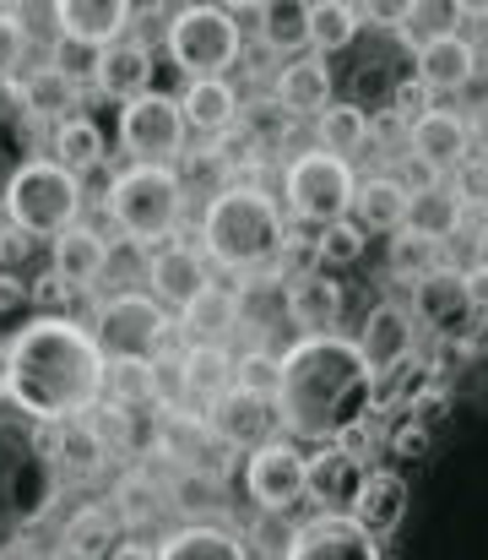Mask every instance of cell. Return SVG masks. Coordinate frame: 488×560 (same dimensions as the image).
<instances>
[{
    "mask_svg": "<svg viewBox=\"0 0 488 560\" xmlns=\"http://www.w3.org/2000/svg\"><path fill=\"white\" fill-rule=\"evenodd\" d=\"M104 381H109V360L98 354L93 332L60 311L27 316L5 343L0 386L49 430L93 413L104 397Z\"/></svg>",
    "mask_w": 488,
    "mask_h": 560,
    "instance_id": "6da1fadb",
    "label": "cell"
},
{
    "mask_svg": "<svg viewBox=\"0 0 488 560\" xmlns=\"http://www.w3.org/2000/svg\"><path fill=\"white\" fill-rule=\"evenodd\" d=\"M277 413L283 430L310 441V446H336L353 424L369 419L374 408V371L364 365L353 338H299L283 354L277 375Z\"/></svg>",
    "mask_w": 488,
    "mask_h": 560,
    "instance_id": "7a4b0ae2",
    "label": "cell"
},
{
    "mask_svg": "<svg viewBox=\"0 0 488 560\" xmlns=\"http://www.w3.org/2000/svg\"><path fill=\"white\" fill-rule=\"evenodd\" d=\"M55 501H60L55 430L38 424L0 386V560L55 512Z\"/></svg>",
    "mask_w": 488,
    "mask_h": 560,
    "instance_id": "3957f363",
    "label": "cell"
},
{
    "mask_svg": "<svg viewBox=\"0 0 488 560\" xmlns=\"http://www.w3.org/2000/svg\"><path fill=\"white\" fill-rule=\"evenodd\" d=\"M283 240H288L283 207H277V196H266L261 186H223L206 201L201 245H206V256L217 267H228L239 278L266 272V267H277Z\"/></svg>",
    "mask_w": 488,
    "mask_h": 560,
    "instance_id": "277c9868",
    "label": "cell"
},
{
    "mask_svg": "<svg viewBox=\"0 0 488 560\" xmlns=\"http://www.w3.org/2000/svg\"><path fill=\"white\" fill-rule=\"evenodd\" d=\"M5 223L22 240H60L82 218V180L60 170L55 159H33L11 186H5Z\"/></svg>",
    "mask_w": 488,
    "mask_h": 560,
    "instance_id": "5b68a950",
    "label": "cell"
},
{
    "mask_svg": "<svg viewBox=\"0 0 488 560\" xmlns=\"http://www.w3.org/2000/svg\"><path fill=\"white\" fill-rule=\"evenodd\" d=\"M245 55V27L228 5H179L168 16V60L190 82H212L234 71Z\"/></svg>",
    "mask_w": 488,
    "mask_h": 560,
    "instance_id": "8992f818",
    "label": "cell"
},
{
    "mask_svg": "<svg viewBox=\"0 0 488 560\" xmlns=\"http://www.w3.org/2000/svg\"><path fill=\"white\" fill-rule=\"evenodd\" d=\"M115 229L136 245H158L179 229V212H185V186L174 170H147V164H131L126 175H115V186L104 196Z\"/></svg>",
    "mask_w": 488,
    "mask_h": 560,
    "instance_id": "52a82bcc",
    "label": "cell"
},
{
    "mask_svg": "<svg viewBox=\"0 0 488 560\" xmlns=\"http://www.w3.org/2000/svg\"><path fill=\"white\" fill-rule=\"evenodd\" d=\"M353 196H358V180H353V164L347 159H331L321 148L299 153L288 170H283V201L299 223L310 229H331L353 212Z\"/></svg>",
    "mask_w": 488,
    "mask_h": 560,
    "instance_id": "ba28073f",
    "label": "cell"
},
{
    "mask_svg": "<svg viewBox=\"0 0 488 560\" xmlns=\"http://www.w3.org/2000/svg\"><path fill=\"white\" fill-rule=\"evenodd\" d=\"M93 343L109 365H153L168 343V316L153 294H115L98 305Z\"/></svg>",
    "mask_w": 488,
    "mask_h": 560,
    "instance_id": "9c48e42d",
    "label": "cell"
},
{
    "mask_svg": "<svg viewBox=\"0 0 488 560\" xmlns=\"http://www.w3.org/2000/svg\"><path fill=\"white\" fill-rule=\"evenodd\" d=\"M185 137H190V126H185L179 98H168L158 88L120 109V148L147 170H168V159L185 153Z\"/></svg>",
    "mask_w": 488,
    "mask_h": 560,
    "instance_id": "30bf717a",
    "label": "cell"
},
{
    "mask_svg": "<svg viewBox=\"0 0 488 560\" xmlns=\"http://www.w3.org/2000/svg\"><path fill=\"white\" fill-rule=\"evenodd\" d=\"M305 468H310V457L294 441H272V446L250 452L245 457V495H250V506H261L266 517H283L288 506H299Z\"/></svg>",
    "mask_w": 488,
    "mask_h": 560,
    "instance_id": "8fae6325",
    "label": "cell"
},
{
    "mask_svg": "<svg viewBox=\"0 0 488 560\" xmlns=\"http://www.w3.org/2000/svg\"><path fill=\"white\" fill-rule=\"evenodd\" d=\"M277 430H283V413H277V397H266V392L234 386L228 397L212 402V435H217L228 452H245V446L261 452V446L277 441Z\"/></svg>",
    "mask_w": 488,
    "mask_h": 560,
    "instance_id": "7c38bea8",
    "label": "cell"
},
{
    "mask_svg": "<svg viewBox=\"0 0 488 560\" xmlns=\"http://www.w3.org/2000/svg\"><path fill=\"white\" fill-rule=\"evenodd\" d=\"M277 560H385L380 545L347 517V512H321L288 534V550Z\"/></svg>",
    "mask_w": 488,
    "mask_h": 560,
    "instance_id": "4fadbf2b",
    "label": "cell"
},
{
    "mask_svg": "<svg viewBox=\"0 0 488 560\" xmlns=\"http://www.w3.org/2000/svg\"><path fill=\"white\" fill-rule=\"evenodd\" d=\"M413 311H418V322H424L429 332H440L445 343L462 338V332L478 322V305H473L467 278H462L456 267H435L429 278H418V283H413Z\"/></svg>",
    "mask_w": 488,
    "mask_h": 560,
    "instance_id": "5bb4252c",
    "label": "cell"
},
{
    "mask_svg": "<svg viewBox=\"0 0 488 560\" xmlns=\"http://www.w3.org/2000/svg\"><path fill=\"white\" fill-rule=\"evenodd\" d=\"M358 354H364V365L374 375H391L402 371L407 360H413V349H418V327H413V311H402V305H391V300H380L369 316H364V327H358Z\"/></svg>",
    "mask_w": 488,
    "mask_h": 560,
    "instance_id": "9a60e30c",
    "label": "cell"
},
{
    "mask_svg": "<svg viewBox=\"0 0 488 560\" xmlns=\"http://www.w3.org/2000/svg\"><path fill=\"white\" fill-rule=\"evenodd\" d=\"M347 517H353L374 545L391 539V534L407 523V479H402L396 468H369L364 485H358V495H353V506H347Z\"/></svg>",
    "mask_w": 488,
    "mask_h": 560,
    "instance_id": "2e32d148",
    "label": "cell"
},
{
    "mask_svg": "<svg viewBox=\"0 0 488 560\" xmlns=\"http://www.w3.org/2000/svg\"><path fill=\"white\" fill-rule=\"evenodd\" d=\"M413 77L440 98V93H462L473 77H478V44L462 38V33H445V38H429L418 55H413Z\"/></svg>",
    "mask_w": 488,
    "mask_h": 560,
    "instance_id": "e0dca14e",
    "label": "cell"
},
{
    "mask_svg": "<svg viewBox=\"0 0 488 560\" xmlns=\"http://www.w3.org/2000/svg\"><path fill=\"white\" fill-rule=\"evenodd\" d=\"M407 142H413V159L435 164L440 175H456L473 159V120H462L456 109H435L407 131Z\"/></svg>",
    "mask_w": 488,
    "mask_h": 560,
    "instance_id": "ac0fdd59",
    "label": "cell"
},
{
    "mask_svg": "<svg viewBox=\"0 0 488 560\" xmlns=\"http://www.w3.org/2000/svg\"><path fill=\"white\" fill-rule=\"evenodd\" d=\"M342 305H347V289L331 272H321V267L288 283V322L305 338H331L336 322H342Z\"/></svg>",
    "mask_w": 488,
    "mask_h": 560,
    "instance_id": "d6986e66",
    "label": "cell"
},
{
    "mask_svg": "<svg viewBox=\"0 0 488 560\" xmlns=\"http://www.w3.org/2000/svg\"><path fill=\"white\" fill-rule=\"evenodd\" d=\"M55 22H60V38L66 44L109 49V44H120V33L131 22V5L126 0H60L55 5Z\"/></svg>",
    "mask_w": 488,
    "mask_h": 560,
    "instance_id": "ffe728a7",
    "label": "cell"
},
{
    "mask_svg": "<svg viewBox=\"0 0 488 560\" xmlns=\"http://www.w3.org/2000/svg\"><path fill=\"white\" fill-rule=\"evenodd\" d=\"M98 88H104L109 98H120V109L136 104L142 93H153V49L136 44V38L109 44V49L98 55Z\"/></svg>",
    "mask_w": 488,
    "mask_h": 560,
    "instance_id": "44dd1931",
    "label": "cell"
},
{
    "mask_svg": "<svg viewBox=\"0 0 488 560\" xmlns=\"http://www.w3.org/2000/svg\"><path fill=\"white\" fill-rule=\"evenodd\" d=\"M206 283H212V278H206V267H201V256H195L190 245H163L158 256L147 261V289H153L158 305H179V311H185Z\"/></svg>",
    "mask_w": 488,
    "mask_h": 560,
    "instance_id": "7402d4cb",
    "label": "cell"
},
{
    "mask_svg": "<svg viewBox=\"0 0 488 560\" xmlns=\"http://www.w3.org/2000/svg\"><path fill=\"white\" fill-rule=\"evenodd\" d=\"M364 463H353L342 446H321L316 457H310V468H305V495H316L325 512H347L353 506V495H358V485H364Z\"/></svg>",
    "mask_w": 488,
    "mask_h": 560,
    "instance_id": "603a6c76",
    "label": "cell"
},
{
    "mask_svg": "<svg viewBox=\"0 0 488 560\" xmlns=\"http://www.w3.org/2000/svg\"><path fill=\"white\" fill-rule=\"evenodd\" d=\"M407 212H413V196H407V186L396 175H374L353 196V223L364 234H402L407 229Z\"/></svg>",
    "mask_w": 488,
    "mask_h": 560,
    "instance_id": "cb8c5ba5",
    "label": "cell"
},
{
    "mask_svg": "<svg viewBox=\"0 0 488 560\" xmlns=\"http://www.w3.org/2000/svg\"><path fill=\"white\" fill-rule=\"evenodd\" d=\"M16 98H22V109H27L33 126H38V120L66 126V120L76 115V82H71L66 71H55V66L22 71V77H16Z\"/></svg>",
    "mask_w": 488,
    "mask_h": 560,
    "instance_id": "d4e9b609",
    "label": "cell"
},
{
    "mask_svg": "<svg viewBox=\"0 0 488 560\" xmlns=\"http://www.w3.org/2000/svg\"><path fill=\"white\" fill-rule=\"evenodd\" d=\"M277 104L288 115H321L331 104V60L325 55H299L277 71Z\"/></svg>",
    "mask_w": 488,
    "mask_h": 560,
    "instance_id": "484cf974",
    "label": "cell"
},
{
    "mask_svg": "<svg viewBox=\"0 0 488 560\" xmlns=\"http://www.w3.org/2000/svg\"><path fill=\"white\" fill-rule=\"evenodd\" d=\"M179 392H185V402H217V397H228L234 392V360H228V349L217 343H201V349H185V360H179Z\"/></svg>",
    "mask_w": 488,
    "mask_h": 560,
    "instance_id": "4316f807",
    "label": "cell"
},
{
    "mask_svg": "<svg viewBox=\"0 0 488 560\" xmlns=\"http://www.w3.org/2000/svg\"><path fill=\"white\" fill-rule=\"evenodd\" d=\"M27 164H33V120L16 98V82H0V201Z\"/></svg>",
    "mask_w": 488,
    "mask_h": 560,
    "instance_id": "83f0119b",
    "label": "cell"
},
{
    "mask_svg": "<svg viewBox=\"0 0 488 560\" xmlns=\"http://www.w3.org/2000/svg\"><path fill=\"white\" fill-rule=\"evenodd\" d=\"M179 109H185V126L223 137V131H234V120H239V93H234V82H228V77L190 82V88L179 93Z\"/></svg>",
    "mask_w": 488,
    "mask_h": 560,
    "instance_id": "f1b7e54d",
    "label": "cell"
},
{
    "mask_svg": "<svg viewBox=\"0 0 488 560\" xmlns=\"http://www.w3.org/2000/svg\"><path fill=\"white\" fill-rule=\"evenodd\" d=\"M179 322H185V332H190V349H201V343L217 349V338H228V332L239 327V294L206 283V289L179 311Z\"/></svg>",
    "mask_w": 488,
    "mask_h": 560,
    "instance_id": "f546056e",
    "label": "cell"
},
{
    "mask_svg": "<svg viewBox=\"0 0 488 560\" xmlns=\"http://www.w3.org/2000/svg\"><path fill=\"white\" fill-rule=\"evenodd\" d=\"M255 16V27H261V44L272 49V55H305L310 49V5L305 0H266V5H255L250 11Z\"/></svg>",
    "mask_w": 488,
    "mask_h": 560,
    "instance_id": "4dcf8cb0",
    "label": "cell"
},
{
    "mask_svg": "<svg viewBox=\"0 0 488 560\" xmlns=\"http://www.w3.org/2000/svg\"><path fill=\"white\" fill-rule=\"evenodd\" d=\"M104 267H109V240L98 234V229H71V234H60L55 240V272L71 283V289H87V283H98L104 278Z\"/></svg>",
    "mask_w": 488,
    "mask_h": 560,
    "instance_id": "1f68e13d",
    "label": "cell"
},
{
    "mask_svg": "<svg viewBox=\"0 0 488 560\" xmlns=\"http://www.w3.org/2000/svg\"><path fill=\"white\" fill-rule=\"evenodd\" d=\"M316 148L331 153V159H353L364 142H369V109L353 104V98H331L321 115H316Z\"/></svg>",
    "mask_w": 488,
    "mask_h": 560,
    "instance_id": "d6a6232c",
    "label": "cell"
},
{
    "mask_svg": "<svg viewBox=\"0 0 488 560\" xmlns=\"http://www.w3.org/2000/svg\"><path fill=\"white\" fill-rule=\"evenodd\" d=\"M158 560H250V545L234 539L228 528H212V523H190L179 534H168L158 545Z\"/></svg>",
    "mask_w": 488,
    "mask_h": 560,
    "instance_id": "836d02e7",
    "label": "cell"
},
{
    "mask_svg": "<svg viewBox=\"0 0 488 560\" xmlns=\"http://www.w3.org/2000/svg\"><path fill=\"white\" fill-rule=\"evenodd\" d=\"M104 153H109V137H104V126H98V120L71 115L66 126H55V164H60V170H71V175L98 170V164H104Z\"/></svg>",
    "mask_w": 488,
    "mask_h": 560,
    "instance_id": "e575fe53",
    "label": "cell"
},
{
    "mask_svg": "<svg viewBox=\"0 0 488 560\" xmlns=\"http://www.w3.org/2000/svg\"><path fill=\"white\" fill-rule=\"evenodd\" d=\"M364 33V11L347 5V0H321L310 5V49H321L325 60L331 55H347Z\"/></svg>",
    "mask_w": 488,
    "mask_h": 560,
    "instance_id": "d590c367",
    "label": "cell"
},
{
    "mask_svg": "<svg viewBox=\"0 0 488 560\" xmlns=\"http://www.w3.org/2000/svg\"><path fill=\"white\" fill-rule=\"evenodd\" d=\"M462 201H456V190H429V196H413V212H407V229L413 234H424L429 245H445V240H456L462 234Z\"/></svg>",
    "mask_w": 488,
    "mask_h": 560,
    "instance_id": "8d00e7d4",
    "label": "cell"
},
{
    "mask_svg": "<svg viewBox=\"0 0 488 560\" xmlns=\"http://www.w3.org/2000/svg\"><path fill=\"white\" fill-rule=\"evenodd\" d=\"M115 512H104V506H82L76 517H71V528H66V556L76 560H109L115 556Z\"/></svg>",
    "mask_w": 488,
    "mask_h": 560,
    "instance_id": "74e56055",
    "label": "cell"
},
{
    "mask_svg": "<svg viewBox=\"0 0 488 560\" xmlns=\"http://www.w3.org/2000/svg\"><path fill=\"white\" fill-rule=\"evenodd\" d=\"M456 22H462V5H429V0H418V5H402V16H396V38H402V49H424L429 38H445V33H456Z\"/></svg>",
    "mask_w": 488,
    "mask_h": 560,
    "instance_id": "f35d334b",
    "label": "cell"
},
{
    "mask_svg": "<svg viewBox=\"0 0 488 560\" xmlns=\"http://www.w3.org/2000/svg\"><path fill=\"white\" fill-rule=\"evenodd\" d=\"M364 229L353 223V218H342V223H331V229H316V267L321 272H336V267H353L358 256H364Z\"/></svg>",
    "mask_w": 488,
    "mask_h": 560,
    "instance_id": "ab89813d",
    "label": "cell"
},
{
    "mask_svg": "<svg viewBox=\"0 0 488 560\" xmlns=\"http://www.w3.org/2000/svg\"><path fill=\"white\" fill-rule=\"evenodd\" d=\"M60 430H66V441L55 446V457H60V463H71L76 474H98V468L109 463V441H104L93 424H82V419H76V424H60Z\"/></svg>",
    "mask_w": 488,
    "mask_h": 560,
    "instance_id": "60d3db41",
    "label": "cell"
},
{
    "mask_svg": "<svg viewBox=\"0 0 488 560\" xmlns=\"http://www.w3.org/2000/svg\"><path fill=\"white\" fill-rule=\"evenodd\" d=\"M440 245H429L424 234H413V229H402V234H391V272L396 278H407V283H418V278H429L440 261Z\"/></svg>",
    "mask_w": 488,
    "mask_h": 560,
    "instance_id": "b9f144b4",
    "label": "cell"
},
{
    "mask_svg": "<svg viewBox=\"0 0 488 560\" xmlns=\"http://www.w3.org/2000/svg\"><path fill=\"white\" fill-rule=\"evenodd\" d=\"M104 386L115 392V408L147 402V397H158V365H109Z\"/></svg>",
    "mask_w": 488,
    "mask_h": 560,
    "instance_id": "7bdbcfd3",
    "label": "cell"
},
{
    "mask_svg": "<svg viewBox=\"0 0 488 560\" xmlns=\"http://www.w3.org/2000/svg\"><path fill=\"white\" fill-rule=\"evenodd\" d=\"M294 131V115L272 98V104H255V109H245V137L255 142V148H277L283 137Z\"/></svg>",
    "mask_w": 488,
    "mask_h": 560,
    "instance_id": "ee69618b",
    "label": "cell"
},
{
    "mask_svg": "<svg viewBox=\"0 0 488 560\" xmlns=\"http://www.w3.org/2000/svg\"><path fill=\"white\" fill-rule=\"evenodd\" d=\"M277 375H283V354H272V349H250L239 365H234V386H245V392H277Z\"/></svg>",
    "mask_w": 488,
    "mask_h": 560,
    "instance_id": "f6af8a7d",
    "label": "cell"
},
{
    "mask_svg": "<svg viewBox=\"0 0 488 560\" xmlns=\"http://www.w3.org/2000/svg\"><path fill=\"white\" fill-rule=\"evenodd\" d=\"M27 60V27L16 5H0V82H11Z\"/></svg>",
    "mask_w": 488,
    "mask_h": 560,
    "instance_id": "bcb514c9",
    "label": "cell"
},
{
    "mask_svg": "<svg viewBox=\"0 0 488 560\" xmlns=\"http://www.w3.org/2000/svg\"><path fill=\"white\" fill-rule=\"evenodd\" d=\"M435 109H440V104H435V93H429L418 77H402V82H396V93H391V115L407 120V131H413L424 115H435Z\"/></svg>",
    "mask_w": 488,
    "mask_h": 560,
    "instance_id": "7dc6e473",
    "label": "cell"
},
{
    "mask_svg": "<svg viewBox=\"0 0 488 560\" xmlns=\"http://www.w3.org/2000/svg\"><path fill=\"white\" fill-rule=\"evenodd\" d=\"M424 386V365H402V371L391 375H374V408H407V397Z\"/></svg>",
    "mask_w": 488,
    "mask_h": 560,
    "instance_id": "c3c4849f",
    "label": "cell"
},
{
    "mask_svg": "<svg viewBox=\"0 0 488 560\" xmlns=\"http://www.w3.org/2000/svg\"><path fill=\"white\" fill-rule=\"evenodd\" d=\"M445 408H451V392H445L440 381H424V386H418V392L407 397L402 419H418V424L429 430V424H440V419H445Z\"/></svg>",
    "mask_w": 488,
    "mask_h": 560,
    "instance_id": "681fc988",
    "label": "cell"
},
{
    "mask_svg": "<svg viewBox=\"0 0 488 560\" xmlns=\"http://www.w3.org/2000/svg\"><path fill=\"white\" fill-rule=\"evenodd\" d=\"M456 201L462 207H488V159H467L456 170Z\"/></svg>",
    "mask_w": 488,
    "mask_h": 560,
    "instance_id": "f907efd6",
    "label": "cell"
},
{
    "mask_svg": "<svg viewBox=\"0 0 488 560\" xmlns=\"http://www.w3.org/2000/svg\"><path fill=\"white\" fill-rule=\"evenodd\" d=\"M98 55H104V49H87V44H66V38H60V55H55L49 66H55V71H66V77L76 82V77H98Z\"/></svg>",
    "mask_w": 488,
    "mask_h": 560,
    "instance_id": "816d5d0a",
    "label": "cell"
},
{
    "mask_svg": "<svg viewBox=\"0 0 488 560\" xmlns=\"http://www.w3.org/2000/svg\"><path fill=\"white\" fill-rule=\"evenodd\" d=\"M385 441H391V452H396L402 463H418V457L429 452V430H424L418 419H396V430H391Z\"/></svg>",
    "mask_w": 488,
    "mask_h": 560,
    "instance_id": "f5cc1de1",
    "label": "cell"
},
{
    "mask_svg": "<svg viewBox=\"0 0 488 560\" xmlns=\"http://www.w3.org/2000/svg\"><path fill=\"white\" fill-rule=\"evenodd\" d=\"M440 180H445V175H440L435 164L407 159V180H402V186H407V196H429V190H440Z\"/></svg>",
    "mask_w": 488,
    "mask_h": 560,
    "instance_id": "db71d44e",
    "label": "cell"
},
{
    "mask_svg": "<svg viewBox=\"0 0 488 560\" xmlns=\"http://www.w3.org/2000/svg\"><path fill=\"white\" fill-rule=\"evenodd\" d=\"M66 294H76V289H71V283H66L60 272H44V278L33 283V300H38V305H60Z\"/></svg>",
    "mask_w": 488,
    "mask_h": 560,
    "instance_id": "11a10c76",
    "label": "cell"
},
{
    "mask_svg": "<svg viewBox=\"0 0 488 560\" xmlns=\"http://www.w3.org/2000/svg\"><path fill=\"white\" fill-rule=\"evenodd\" d=\"M462 278H467V294H473V305H478V311H488V256H484V261H473Z\"/></svg>",
    "mask_w": 488,
    "mask_h": 560,
    "instance_id": "9f6ffc18",
    "label": "cell"
},
{
    "mask_svg": "<svg viewBox=\"0 0 488 560\" xmlns=\"http://www.w3.org/2000/svg\"><path fill=\"white\" fill-rule=\"evenodd\" d=\"M22 300H33V289H22L16 278L0 272V311H11V305H22Z\"/></svg>",
    "mask_w": 488,
    "mask_h": 560,
    "instance_id": "6f0895ef",
    "label": "cell"
},
{
    "mask_svg": "<svg viewBox=\"0 0 488 560\" xmlns=\"http://www.w3.org/2000/svg\"><path fill=\"white\" fill-rule=\"evenodd\" d=\"M109 560H158V550H147V545L126 539V545H115V556H109Z\"/></svg>",
    "mask_w": 488,
    "mask_h": 560,
    "instance_id": "680465c9",
    "label": "cell"
},
{
    "mask_svg": "<svg viewBox=\"0 0 488 560\" xmlns=\"http://www.w3.org/2000/svg\"><path fill=\"white\" fill-rule=\"evenodd\" d=\"M473 142L484 148V159H488V98L478 104V109H473Z\"/></svg>",
    "mask_w": 488,
    "mask_h": 560,
    "instance_id": "91938a15",
    "label": "cell"
},
{
    "mask_svg": "<svg viewBox=\"0 0 488 560\" xmlns=\"http://www.w3.org/2000/svg\"><path fill=\"white\" fill-rule=\"evenodd\" d=\"M55 560H76V556H66V550H60V556H55Z\"/></svg>",
    "mask_w": 488,
    "mask_h": 560,
    "instance_id": "94428289",
    "label": "cell"
}]
</instances>
